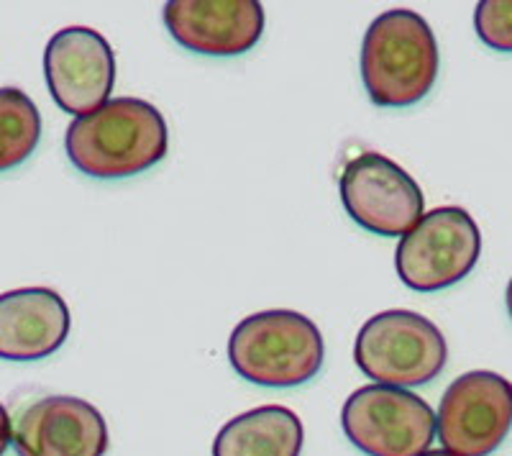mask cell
<instances>
[{
	"label": "cell",
	"mask_w": 512,
	"mask_h": 456,
	"mask_svg": "<svg viewBox=\"0 0 512 456\" xmlns=\"http://www.w3.org/2000/svg\"><path fill=\"white\" fill-rule=\"evenodd\" d=\"M64 149L82 175L123 180L152 170L167 157L169 129L149 100L113 98L67 126Z\"/></svg>",
	"instance_id": "cell-1"
},
{
	"label": "cell",
	"mask_w": 512,
	"mask_h": 456,
	"mask_svg": "<svg viewBox=\"0 0 512 456\" xmlns=\"http://www.w3.org/2000/svg\"><path fill=\"white\" fill-rule=\"evenodd\" d=\"M441 54L433 29L408 8L379 13L361 41V80L379 108H410L431 93Z\"/></svg>",
	"instance_id": "cell-2"
},
{
	"label": "cell",
	"mask_w": 512,
	"mask_h": 456,
	"mask_svg": "<svg viewBox=\"0 0 512 456\" xmlns=\"http://www.w3.org/2000/svg\"><path fill=\"white\" fill-rule=\"evenodd\" d=\"M326 359L320 328L295 310H262L246 316L228 339V362L241 380L259 387H300Z\"/></svg>",
	"instance_id": "cell-3"
},
{
	"label": "cell",
	"mask_w": 512,
	"mask_h": 456,
	"mask_svg": "<svg viewBox=\"0 0 512 456\" xmlns=\"http://www.w3.org/2000/svg\"><path fill=\"white\" fill-rule=\"evenodd\" d=\"M354 362L374 385L408 390L441 375L448 344L431 318L413 310H384L361 326Z\"/></svg>",
	"instance_id": "cell-4"
},
{
	"label": "cell",
	"mask_w": 512,
	"mask_h": 456,
	"mask_svg": "<svg viewBox=\"0 0 512 456\" xmlns=\"http://www.w3.org/2000/svg\"><path fill=\"white\" fill-rule=\"evenodd\" d=\"M482 234L459 205L425 213L395 252L397 275L415 293H438L464 280L479 262Z\"/></svg>",
	"instance_id": "cell-5"
},
{
	"label": "cell",
	"mask_w": 512,
	"mask_h": 456,
	"mask_svg": "<svg viewBox=\"0 0 512 456\" xmlns=\"http://www.w3.org/2000/svg\"><path fill=\"white\" fill-rule=\"evenodd\" d=\"M341 426L367 456H423L436 439L433 408L402 387H359L344 403Z\"/></svg>",
	"instance_id": "cell-6"
},
{
	"label": "cell",
	"mask_w": 512,
	"mask_h": 456,
	"mask_svg": "<svg viewBox=\"0 0 512 456\" xmlns=\"http://www.w3.org/2000/svg\"><path fill=\"white\" fill-rule=\"evenodd\" d=\"M512 431V382L474 369L456 377L443 392L436 433L443 449L456 456L495 454Z\"/></svg>",
	"instance_id": "cell-7"
},
{
	"label": "cell",
	"mask_w": 512,
	"mask_h": 456,
	"mask_svg": "<svg viewBox=\"0 0 512 456\" xmlns=\"http://www.w3.org/2000/svg\"><path fill=\"white\" fill-rule=\"evenodd\" d=\"M338 190L351 221L377 236H405L425 216L420 185L384 154L361 152L351 159Z\"/></svg>",
	"instance_id": "cell-8"
},
{
	"label": "cell",
	"mask_w": 512,
	"mask_h": 456,
	"mask_svg": "<svg viewBox=\"0 0 512 456\" xmlns=\"http://www.w3.org/2000/svg\"><path fill=\"white\" fill-rule=\"evenodd\" d=\"M44 77L54 103L72 116H88L111 100L116 85V54L103 34L70 26L49 39Z\"/></svg>",
	"instance_id": "cell-9"
},
{
	"label": "cell",
	"mask_w": 512,
	"mask_h": 456,
	"mask_svg": "<svg viewBox=\"0 0 512 456\" xmlns=\"http://www.w3.org/2000/svg\"><path fill=\"white\" fill-rule=\"evenodd\" d=\"M111 446L103 413L72 395L39 398L16 418L18 456H105Z\"/></svg>",
	"instance_id": "cell-10"
},
{
	"label": "cell",
	"mask_w": 512,
	"mask_h": 456,
	"mask_svg": "<svg viewBox=\"0 0 512 456\" xmlns=\"http://www.w3.org/2000/svg\"><path fill=\"white\" fill-rule=\"evenodd\" d=\"M169 36L205 57H239L264 34V8L256 0H169L164 6Z\"/></svg>",
	"instance_id": "cell-11"
},
{
	"label": "cell",
	"mask_w": 512,
	"mask_h": 456,
	"mask_svg": "<svg viewBox=\"0 0 512 456\" xmlns=\"http://www.w3.org/2000/svg\"><path fill=\"white\" fill-rule=\"evenodd\" d=\"M72 316L52 287H21L0 295V359L39 362L70 336Z\"/></svg>",
	"instance_id": "cell-12"
},
{
	"label": "cell",
	"mask_w": 512,
	"mask_h": 456,
	"mask_svg": "<svg viewBox=\"0 0 512 456\" xmlns=\"http://www.w3.org/2000/svg\"><path fill=\"white\" fill-rule=\"evenodd\" d=\"M305 431L295 410L262 405L231 418L213 441V456H300Z\"/></svg>",
	"instance_id": "cell-13"
},
{
	"label": "cell",
	"mask_w": 512,
	"mask_h": 456,
	"mask_svg": "<svg viewBox=\"0 0 512 456\" xmlns=\"http://www.w3.org/2000/svg\"><path fill=\"white\" fill-rule=\"evenodd\" d=\"M41 139V113L18 88H0V172L24 164Z\"/></svg>",
	"instance_id": "cell-14"
},
{
	"label": "cell",
	"mask_w": 512,
	"mask_h": 456,
	"mask_svg": "<svg viewBox=\"0 0 512 456\" xmlns=\"http://www.w3.org/2000/svg\"><path fill=\"white\" fill-rule=\"evenodd\" d=\"M474 29L489 49L512 54V0H482V3H477Z\"/></svg>",
	"instance_id": "cell-15"
},
{
	"label": "cell",
	"mask_w": 512,
	"mask_h": 456,
	"mask_svg": "<svg viewBox=\"0 0 512 456\" xmlns=\"http://www.w3.org/2000/svg\"><path fill=\"white\" fill-rule=\"evenodd\" d=\"M13 444V426H11V416H8V410L0 405V456L6 454L8 446Z\"/></svg>",
	"instance_id": "cell-16"
},
{
	"label": "cell",
	"mask_w": 512,
	"mask_h": 456,
	"mask_svg": "<svg viewBox=\"0 0 512 456\" xmlns=\"http://www.w3.org/2000/svg\"><path fill=\"white\" fill-rule=\"evenodd\" d=\"M505 303H507V313H510V318H512V280H510V285H507Z\"/></svg>",
	"instance_id": "cell-17"
},
{
	"label": "cell",
	"mask_w": 512,
	"mask_h": 456,
	"mask_svg": "<svg viewBox=\"0 0 512 456\" xmlns=\"http://www.w3.org/2000/svg\"><path fill=\"white\" fill-rule=\"evenodd\" d=\"M423 456H456V454H451V451L446 449H438V451H425Z\"/></svg>",
	"instance_id": "cell-18"
}]
</instances>
